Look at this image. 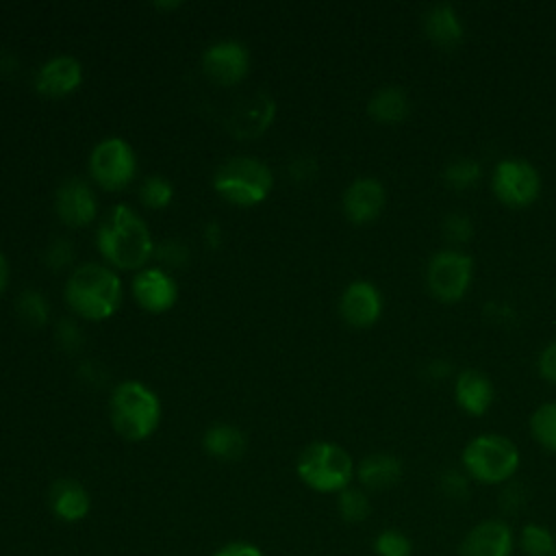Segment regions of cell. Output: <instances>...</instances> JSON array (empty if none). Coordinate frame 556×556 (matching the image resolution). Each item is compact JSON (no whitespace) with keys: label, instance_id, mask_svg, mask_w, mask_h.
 Wrapping results in <instances>:
<instances>
[{"label":"cell","instance_id":"cell-30","mask_svg":"<svg viewBox=\"0 0 556 556\" xmlns=\"http://www.w3.org/2000/svg\"><path fill=\"white\" fill-rule=\"evenodd\" d=\"M172 195H174V187L163 176L146 178L141 189H139L141 202L150 208H165L172 202Z\"/></svg>","mask_w":556,"mask_h":556},{"label":"cell","instance_id":"cell-41","mask_svg":"<svg viewBox=\"0 0 556 556\" xmlns=\"http://www.w3.org/2000/svg\"><path fill=\"white\" fill-rule=\"evenodd\" d=\"M7 282H9V265H7V258H4V254L0 252V293L4 291Z\"/></svg>","mask_w":556,"mask_h":556},{"label":"cell","instance_id":"cell-37","mask_svg":"<svg viewBox=\"0 0 556 556\" xmlns=\"http://www.w3.org/2000/svg\"><path fill=\"white\" fill-rule=\"evenodd\" d=\"M213 556H263V552L245 541H232L228 545H224L222 549H217Z\"/></svg>","mask_w":556,"mask_h":556},{"label":"cell","instance_id":"cell-18","mask_svg":"<svg viewBox=\"0 0 556 556\" xmlns=\"http://www.w3.org/2000/svg\"><path fill=\"white\" fill-rule=\"evenodd\" d=\"M493 395L495 391L486 374L471 367L458 371L454 380V397H456V404L467 415H473V417L484 415L493 404Z\"/></svg>","mask_w":556,"mask_h":556},{"label":"cell","instance_id":"cell-32","mask_svg":"<svg viewBox=\"0 0 556 556\" xmlns=\"http://www.w3.org/2000/svg\"><path fill=\"white\" fill-rule=\"evenodd\" d=\"M441 228H443L445 239L452 241V243H465V241L473 235V224H471V219H469L465 213H456V211H454V213H447V215L443 217Z\"/></svg>","mask_w":556,"mask_h":556},{"label":"cell","instance_id":"cell-25","mask_svg":"<svg viewBox=\"0 0 556 556\" xmlns=\"http://www.w3.org/2000/svg\"><path fill=\"white\" fill-rule=\"evenodd\" d=\"M530 434L541 447L556 452V402H545L534 408L530 415Z\"/></svg>","mask_w":556,"mask_h":556},{"label":"cell","instance_id":"cell-13","mask_svg":"<svg viewBox=\"0 0 556 556\" xmlns=\"http://www.w3.org/2000/svg\"><path fill=\"white\" fill-rule=\"evenodd\" d=\"M384 187L378 178L363 176L352 180L343 191V213L354 224H367L376 219L384 208Z\"/></svg>","mask_w":556,"mask_h":556},{"label":"cell","instance_id":"cell-11","mask_svg":"<svg viewBox=\"0 0 556 556\" xmlns=\"http://www.w3.org/2000/svg\"><path fill=\"white\" fill-rule=\"evenodd\" d=\"M250 52L241 41L226 39L208 46L202 54L204 74L217 85H235L245 78Z\"/></svg>","mask_w":556,"mask_h":556},{"label":"cell","instance_id":"cell-5","mask_svg":"<svg viewBox=\"0 0 556 556\" xmlns=\"http://www.w3.org/2000/svg\"><path fill=\"white\" fill-rule=\"evenodd\" d=\"M295 471L317 493H341L354 480L356 465L345 447L332 441H315L300 452Z\"/></svg>","mask_w":556,"mask_h":556},{"label":"cell","instance_id":"cell-21","mask_svg":"<svg viewBox=\"0 0 556 556\" xmlns=\"http://www.w3.org/2000/svg\"><path fill=\"white\" fill-rule=\"evenodd\" d=\"M50 508L61 521L74 523L87 517L91 508V497L78 480L61 478L50 486Z\"/></svg>","mask_w":556,"mask_h":556},{"label":"cell","instance_id":"cell-34","mask_svg":"<svg viewBox=\"0 0 556 556\" xmlns=\"http://www.w3.org/2000/svg\"><path fill=\"white\" fill-rule=\"evenodd\" d=\"M72 261V245L67 239H56L46 250V265L52 269H61Z\"/></svg>","mask_w":556,"mask_h":556},{"label":"cell","instance_id":"cell-19","mask_svg":"<svg viewBox=\"0 0 556 556\" xmlns=\"http://www.w3.org/2000/svg\"><path fill=\"white\" fill-rule=\"evenodd\" d=\"M424 33L428 39L441 48H454L463 41L465 26L458 11L447 2L430 4L421 15Z\"/></svg>","mask_w":556,"mask_h":556},{"label":"cell","instance_id":"cell-10","mask_svg":"<svg viewBox=\"0 0 556 556\" xmlns=\"http://www.w3.org/2000/svg\"><path fill=\"white\" fill-rule=\"evenodd\" d=\"M517 534L504 517H489L471 526L458 545V556H510Z\"/></svg>","mask_w":556,"mask_h":556},{"label":"cell","instance_id":"cell-29","mask_svg":"<svg viewBox=\"0 0 556 556\" xmlns=\"http://www.w3.org/2000/svg\"><path fill=\"white\" fill-rule=\"evenodd\" d=\"M376 556H413V541L400 528H384L374 536Z\"/></svg>","mask_w":556,"mask_h":556},{"label":"cell","instance_id":"cell-2","mask_svg":"<svg viewBox=\"0 0 556 556\" xmlns=\"http://www.w3.org/2000/svg\"><path fill=\"white\" fill-rule=\"evenodd\" d=\"M65 300L80 317L100 321L119 308L122 282L113 269L98 263H85L67 278Z\"/></svg>","mask_w":556,"mask_h":556},{"label":"cell","instance_id":"cell-31","mask_svg":"<svg viewBox=\"0 0 556 556\" xmlns=\"http://www.w3.org/2000/svg\"><path fill=\"white\" fill-rule=\"evenodd\" d=\"M439 489L441 493L452 500V502H463L469 497L471 493V480L463 469H454L447 467L445 471H441L439 476Z\"/></svg>","mask_w":556,"mask_h":556},{"label":"cell","instance_id":"cell-6","mask_svg":"<svg viewBox=\"0 0 556 556\" xmlns=\"http://www.w3.org/2000/svg\"><path fill=\"white\" fill-rule=\"evenodd\" d=\"M274 185L271 169L252 156H235L222 163L213 176L215 191L237 204V206H252L267 198Z\"/></svg>","mask_w":556,"mask_h":556},{"label":"cell","instance_id":"cell-8","mask_svg":"<svg viewBox=\"0 0 556 556\" xmlns=\"http://www.w3.org/2000/svg\"><path fill=\"white\" fill-rule=\"evenodd\" d=\"M491 189L502 204L510 208H523L539 198L541 174L530 161L506 156L493 167Z\"/></svg>","mask_w":556,"mask_h":556},{"label":"cell","instance_id":"cell-20","mask_svg":"<svg viewBox=\"0 0 556 556\" xmlns=\"http://www.w3.org/2000/svg\"><path fill=\"white\" fill-rule=\"evenodd\" d=\"M402 460L389 452H374L356 465L354 478L363 489L384 491L402 480Z\"/></svg>","mask_w":556,"mask_h":556},{"label":"cell","instance_id":"cell-14","mask_svg":"<svg viewBox=\"0 0 556 556\" xmlns=\"http://www.w3.org/2000/svg\"><path fill=\"white\" fill-rule=\"evenodd\" d=\"M96 195L91 187L80 178L65 180L54 195V211L67 226H85L96 217Z\"/></svg>","mask_w":556,"mask_h":556},{"label":"cell","instance_id":"cell-28","mask_svg":"<svg viewBox=\"0 0 556 556\" xmlns=\"http://www.w3.org/2000/svg\"><path fill=\"white\" fill-rule=\"evenodd\" d=\"M15 311H17V317L22 319L24 326H28V328H39V326L46 324L50 306H48L46 298H43L39 291L28 289V291L20 293L17 304H15Z\"/></svg>","mask_w":556,"mask_h":556},{"label":"cell","instance_id":"cell-33","mask_svg":"<svg viewBox=\"0 0 556 556\" xmlns=\"http://www.w3.org/2000/svg\"><path fill=\"white\" fill-rule=\"evenodd\" d=\"M526 500H528V495H526L523 484L513 482V480L502 484L500 495H497V504L504 515H517L526 506Z\"/></svg>","mask_w":556,"mask_h":556},{"label":"cell","instance_id":"cell-39","mask_svg":"<svg viewBox=\"0 0 556 556\" xmlns=\"http://www.w3.org/2000/svg\"><path fill=\"white\" fill-rule=\"evenodd\" d=\"M59 339H61V345H65V348H78V343H80V334L76 332V328L70 321L59 324Z\"/></svg>","mask_w":556,"mask_h":556},{"label":"cell","instance_id":"cell-35","mask_svg":"<svg viewBox=\"0 0 556 556\" xmlns=\"http://www.w3.org/2000/svg\"><path fill=\"white\" fill-rule=\"evenodd\" d=\"M539 374L545 378V380H549V382H554L556 384V339L554 341H549L545 348H543V352L539 354Z\"/></svg>","mask_w":556,"mask_h":556},{"label":"cell","instance_id":"cell-26","mask_svg":"<svg viewBox=\"0 0 556 556\" xmlns=\"http://www.w3.org/2000/svg\"><path fill=\"white\" fill-rule=\"evenodd\" d=\"M441 176L447 187L467 189V187H473L482 178V165H480V161H476L471 156H458V159H452L443 167Z\"/></svg>","mask_w":556,"mask_h":556},{"label":"cell","instance_id":"cell-38","mask_svg":"<svg viewBox=\"0 0 556 556\" xmlns=\"http://www.w3.org/2000/svg\"><path fill=\"white\" fill-rule=\"evenodd\" d=\"M289 172H291V176H293L295 180H306V178L315 176L317 163H315V159H311V156H298V159L291 161Z\"/></svg>","mask_w":556,"mask_h":556},{"label":"cell","instance_id":"cell-40","mask_svg":"<svg viewBox=\"0 0 556 556\" xmlns=\"http://www.w3.org/2000/svg\"><path fill=\"white\" fill-rule=\"evenodd\" d=\"M426 369H428V374L432 376V378H445L447 374H450V363L447 361H430L428 365H426Z\"/></svg>","mask_w":556,"mask_h":556},{"label":"cell","instance_id":"cell-17","mask_svg":"<svg viewBox=\"0 0 556 556\" xmlns=\"http://www.w3.org/2000/svg\"><path fill=\"white\" fill-rule=\"evenodd\" d=\"M83 80V65L70 54L52 56L35 74V89L50 98L72 93Z\"/></svg>","mask_w":556,"mask_h":556},{"label":"cell","instance_id":"cell-9","mask_svg":"<svg viewBox=\"0 0 556 556\" xmlns=\"http://www.w3.org/2000/svg\"><path fill=\"white\" fill-rule=\"evenodd\" d=\"M89 172L93 180L109 191L126 187L137 172V156L130 143L119 137L102 139L89 156Z\"/></svg>","mask_w":556,"mask_h":556},{"label":"cell","instance_id":"cell-4","mask_svg":"<svg viewBox=\"0 0 556 556\" xmlns=\"http://www.w3.org/2000/svg\"><path fill=\"white\" fill-rule=\"evenodd\" d=\"M109 415L113 430L122 439L143 441L161 421V402L143 382L124 380L111 393Z\"/></svg>","mask_w":556,"mask_h":556},{"label":"cell","instance_id":"cell-15","mask_svg":"<svg viewBox=\"0 0 556 556\" xmlns=\"http://www.w3.org/2000/svg\"><path fill=\"white\" fill-rule=\"evenodd\" d=\"M274 113H276L274 98L267 96L265 91H258L235 104L228 117V128L232 135L241 139H250L261 135L271 124Z\"/></svg>","mask_w":556,"mask_h":556},{"label":"cell","instance_id":"cell-1","mask_svg":"<svg viewBox=\"0 0 556 556\" xmlns=\"http://www.w3.org/2000/svg\"><path fill=\"white\" fill-rule=\"evenodd\" d=\"M100 254L119 269H137L152 254V235L146 222L126 204L113 206L98 226Z\"/></svg>","mask_w":556,"mask_h":556},{"label":"cell","instance_id":"cell-16","mask_svg":"<svg viewBox=\"0 0 556 556\" xmlns=\"http://www.w3.org/2000/svg\"><path fill=\"white\" fill-rule=\"evenodd\" d=\"M132 295L141 308L150 313H163L174 306L178 298V287L167 271L159 267H148L132 278Z\"/></svg>","mask_w":556,"mask_h":556},{"label":"cell","instance_id":"cell-12","mask_svg":"<svg viewBox=\"0 0 556 556\" xmlns=\"http://www.w3.org/2000/svg\"><path fill=\"white\" fill-rule=\"evenodd\" d=\"M339 313L345 324L354 328H367L378 321L382 313V293L369 280H352L339 300Z\"/></svg>","mask_w":556,"mask_h":556},{"label":"cell","instance_id":"cell-24","mask_svg":"<svg viewBox=\"0 0 556 556\" xmlns=\"http://www.w3.org/2000/svg\"><path fill=\"white\" fill-rule=\"evenodd\" d=\"M517 547L523 556H556V534L543 523L528 521L517 534Z\"/></svg>","mask_w":556,"mask_h":556},{"label":"cell","instance_id":"cell-7","mask_svg":"<svg viewBox=\"0 0 556 556\" xmlns=\"http://www.w3.org/2000/svg\"><path fill=\"white\" fill-rule=\"evenodd\" d=\"M473 258L458 248L437 250L426 263V287L441 302H458L471 287Z\"/></svg>","mask_w":556,"mask_h":556},{"label":"cell","instance_id":"cell-23","mask_svg":"<svg viewBox=\"0 0 556 556\" xmlns=\"http://www.w3.org/2000/svg\"><path fill=\"white\" fill-rule=\"evenodd\" d=\"M204 450L219 460H237L245 452V434L230 424H215L204 432Z\"/></svg>","mask_w":556,"mask_h":556},{"label":"cell","instance_id":"cell-36","mask_svg":"<svg viewBox=\"0 0 556 556\" xmlns=\"http://www.w3.org/2000/svg\"><path fill=\"white\" fill-rule=\"evenodd\" d=\"M159 258L163 261V263H167V265H182L185 261H187V248L182 245V243H178V241H167V243H163L161 248H159Z\"/></svg>","mask_w":556,"mask_h":556},{"label":"cell","instance_id":"cell-3","mask_svg":"<svg viewBox=\"0 0 556 556\" xmlns=\"http://www.w3.org/2000/svg\"><path fill=\"white\" fill-rule=\"evenodd\" d=\"M521 465V454L517 445L495 432H484L473 437L460 452V469L471 482L502 486L510 482Z\"/></svg>","mask_w":556,"mask_h":556},{"label":"cell","instance_id":"cell-27","mask_svg":"<svg viewBox=\"0 0 556 556\" xmlns=\"http://www.w3.org/2000/svg\"><path fill=\"white\" fill-rule=\"evenodd\" d=\"M337 510L343 521L348 523H361L371 513V502L367 493L358 486H348L341 493H337Z\"/></svg>","mask_w":556,"mask_h":556},{"label":"cell","instance_id":"cell-22","mask_svg":"<svg viewBox=\"0 0 556 556\" xmlns=\"http://www.w3.org/2000/svg\"><path fill=\"white\" fill-rule=\"evenodd\" d=\"M410 111L408 93L397 85H384L374 91L367 102V113L382 124H397Z\"/></svg>","mask_w":556,"mask_h":556}]
</instances>
